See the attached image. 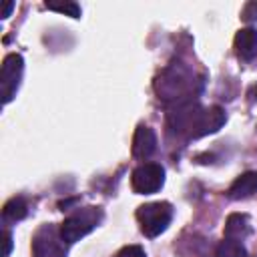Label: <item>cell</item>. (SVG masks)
I'll use <instances>...</instances> for the list:
<instances>
[{"instance_id":"cell-14","label":"cell","mask_w":257,"mask_h":257,"mask_svg":"<svg viewBox=\"0 0 257 257\" xmlns=\"http://www.w3.org/2000/svg\"><path fill=\"white\" fill-rule=\"evenodd\" d=\"M241 20L247 24H255L257 22V0H251L243 6L241 10Z\"/></svg>"},{"instance_id":"cell-18","label":"cell","mask_w":257,"mask_h":257,"mask_svg":"<svg viewBox=\"0 0 257 257\" xmlns=\"http://www.w3.org/2000/svg\"><path fill=\"white\" fill-rule=\"evenodd\" d=\"M247 96H249V100H251V102H257V84H253V86L249 88Z\"/></svg>"},{"instance_id":"cell-5","label":"cell","mask_w":257,"mask_h":257,"mask_svg":"<svg viewBox=\"0 0 257 257\" xmlns=\"http://www.w3.org/2000/svg\"><path fill=\"white\" fill-rule=\"evenodd\" d=\"M165 183V169L157 163H145L137 167L131 175L133 191L139 195H153L157 193Z\"/></svg>"},{"instance_id":"cell-3","label":"cell","mask_w":257,"mask_h":257,"mask_svg":"<svg viewBox=\"0 0 257 257\" xmlns=\"http://www.w3.org/2000/svg\"><path fill=\"white\" fill-rule=\"evenodd\" d=\"M66 245L68 243L62 239L60 227L50 225V223L36 229V233L32 237L34 257H66V253H68Z\"/></svg>"},{"instance_id":"cell-1","label":"cell","mask_w":257,"mask_h":257,"mask_svg":"<svg viewBox=\"0 0 257 257\" xmlns=\"http://www.w3.org/2000/svg\"><path fill=\"white\" fill-rule=\"evenodd\" d=\"M173 219V207L167 201H155V203H145L137 209V221L141 225V231L147 237H157L161 235Z\"/></svg>"},{"instance_id":"cell-17","label":"cell","mask_w":257,"mask_h":257,"mask_svg":"<svg viewBox=\"0 0 257 257\" xmlns=\"http://www.w3.org/2000/svg\"><path fill=\"white\" fill-rule=\"evenodd\" d=\"M12 8H14V2H12V0H8V2H4V10H2V18H8V16H10V12H12Z\"/></svg>"},{"instance_id":"cell-11","label":"cell","mask_w":257,"mask_h":257,"mask_svg":"<svg viewBox=\"0 0 257 257\" xmlns=\"http://www.w3.org/2000/svg\"><path fill=\"white\" fill-rule=\"evenodd\" d=\"M28 215V205L22 197H12L4 209H2V219L4 223H16V221H22L24 217Z\"/></svg>"},{"instance_id":"cell-10","label":"cell","mask_w":257,"mask_h":257,"mask_svg":"<svg viewBox=\"0 0 257 257\" xmlns=\"http://www.w3.org/2000/svg\"><path fill=\"white\" fill-rule=\"evenodd\" d=\"M249 235H251L249 217L243 215V213H231L227 217V223H225V237L227 239H235V241H243Z\"/></svg>"},{"instance_id":"cell-16","label":"cell","mask_w":257,"mask_h":257,"mask_svg":"<svg viewBox=\"0 0 257 257\" xmlns=\"http://www.w3.org/2000/svg\"><path fill=\"white\" fill-rule=\"evenodd\" d=\"M12 251V235L10 231H4V251H2V257H8Z\"/></svg>"},{"instance_id":"cell-8","label":"cell","mask_w":257,"mask_h":257,"mask_svg":"<svg viewBox=\"0 0 257 257\" xmlns=\"http://www.w3.org/2000/svg\"><path fill=\"white\" fill-rule=\"evenodd\" d=\"M233 46H235V54L241 60H253L257 54V30L255 28H241L235 34Z\"/></svg>"},{"instance_id":"cell-12","label":"cell","mask_w":257,"mask_h":257,"mask_svg":"<svg viewBox=\"0 0 257 257\" xmlns=\"http://www.w3.org/2000/svg\"><path fill=\"white\" fill-rule=\"evenodd\" d=\"M247 251L243 247L241 241H235V239H223L217 249H215V257H245Z\"/></svg>"},{"instance_id":"cell-9","label":"cell","mask_w":257,"mask_h":257,"mask_svg":"<svg viewBox=\"0 0 257 257\" xmlns=\"http://www.w3.org/2000/svg\"><path fill=\"white\" fill-rule=\"evenodd\" d=\"M255 193H257V173H255V171H247V173L239 175V177L231 183V187H229V191H227L229 199H233V201L247 199V197H251V195H255Z\"/></svg>"},{"instance_id":"cell-4","label":"cell","mask_w":257,"mask_h":257,"mask_svg":"<svg viewBox=\"0 0 257 257\" xmlns=\"http://www.w3.org/2000/svg\"><path fill=\"white\" fill-rule=\"evenodd\" d=\"M22 70H24V60L20 54L12 52L4 58L2 68H0V94H2L4 104H8L16 96V90H18L20 78H22Z\"/></svg>"},{"instance_id":"cell-7","label":"cell","mask_w":257,"mask_h":257,"mask_svg":"<svg viewBox=\"0 0 257 257\" xmlns=\"http://www.w3.org/2000/svg\"><path fill=\"white\" fill-rule=\"evenodd\" d=\"M157 151V135L151 126L139 124L133 137V155L137 159H149Z\"/></svg>"},{"instance_id":"cell-13","label":"cell","mask_w":257,"mask_h":257,"mask_svg":"<svg viewBox=\"0 0 257 257\" xmlns=\"http://www.w3.org/2000/svg\"><path fill=\"white\" fill-rule=\"evenodd\" d=\"M44 6L48 10H54V12L72 16V18H80V6L76 2H44Z\"/></svg>"},{"instance_id":"cell-15","label":"cell","mask_w":257,"mask_h":257,"mask_svg":"<svg viewBox=\"0 0 257 257\" xmlns=\"http://www.w3.org/2000/svg\"><path fill=\"white\" fill-rule=\"evenodd\" d=\"M114 257H147V255H145V249L143 247H139V245H126Z\"/></svg>"},{"instance_id":"cell-6","label":"cell","mask_w":257,"mask_h":257,"mask_svg":"<svg viewBox=\"0 0 257 257\" xmlns=\"http://www.w3.org/2000/svg\"><path fill=\"white\" fill-rule=\"evenodd\" d=\"M223 124H225V110L221 106H209V108H203V110L199 108L197 114H195V120L191 124L189 137L201 139L205 135H213Z\"/></svg>"},{"instance_id":"cell-2","label":"cell","mask_w":257,"mask_h":257,"mask_svg":"<svg viewBox=\"0 0 257 257\" xmlns=\"http://www.w3.org/2000/svg\"><path fill=\"white\" fill-rule=\"evenodd\" d=\"M100 219H102V211L98 207L78 209L76 213H72L60 223V235L66 243H74L84 235H88L100 223Z\"/></svg>"}]
</instances>
